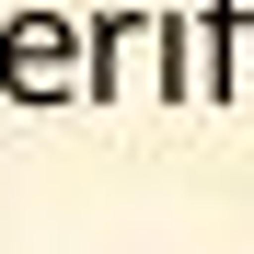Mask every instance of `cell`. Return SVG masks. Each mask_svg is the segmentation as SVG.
<instances>
[{
    "label": "cell",
    "instance_id": "3957f363",
    "mask_svg": "<svg viewBox=\"0 0 254 254\" xmlns=\"http://www.w3.org/2000/svg\"><path fill=\"white\" fill-rule=\"evenodd\" d=\"M196 35V104H231L243 93V35H254V0H208V12H185Z\"/></svg>",
    "mask_w": 254,
    "mask_h": 254
},
{
    "label": "cell",
    "instance_id": "6da1fadb",
    "mask_svg": "<svg viewBox=\"0 0 254 254\" xmlns=\"http://www.w3.org/2000/svg\"><path fill=\"white\" fill-rule=\"evenodd\" d=\"M0 93L12 104H81V23L69 12H12L0 23Z\"/></svg>",
    "mask_w": 254,
    "mask_h": 254
},
{
    "label": "cell",
    "instance_id": "7a4b0ae2",
    "mask_svg": "<svg viewBox=\"0 0 254 254\" xmlns=\"http://www.w3.org/2000/svg\"><path fill=\"white\" fill-rule=\"evenodd\" d=\"M81 93H93V104L150 93V12H104V23H81Z\"/></svg>",
    "mask_w": 254,
    "mask_h": 254
}]
</instances>
